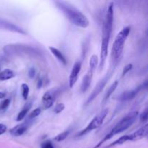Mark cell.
I'll return each mask as SVG.
<instances>
[{
    "label": "cell",
    "instance_id": "6da1fadb",
    "mask_svg": "<svg viewBox=\"0 0 148 148\" xmlns=\"http://www.w3.org/2000/svg\"><path fill=\"white\" fill-rule=\"evenodd\" d=\"M114 23V3L111 2L108 5L106 12L105 19L103 25L102 30V42H101V56H100L99 69L102 70L105 64L106 60L108 56V45L111 38V32Z\"/></svg>",
    "mask_w": 148,
    "mask_h": 148
},
{
    "label": "cell",
    "instance_id": "7a4b0ae2",
    "mask_svg": "<svg viewBox=\"0 0 148 148\" xmlns=\"http://www.w3.org/2000/svg\"><path fill=\"white\" fill-rule=\"evenodd\" d=\"M53 2L72 24L82 28H86L89 26L90 22L88 17L73 4L65 1H54Z\"/></svg>",
    "mask_w": 148,
    "mask_h": 148
},
{
    "label": "cell",
    "instance_id": "3957f363",
    "mask_svg": "<svg viewBox=\"0 0 148 148\" xmlns=\"http://www.w3.org/2000/svg\"><path fill=\"white\" fill-rule=\"evenodd\" d=\"M138 115L139 112L137 111H134L129 113V114H127V116H125L121 121H119L118 124L111 130V131L109 132H108V134H107L106 135L105 137H104L93 148H99L103 143H105L106 142L108 141V140H111V139L112 138V137H114V136L123 132H124L125 130H127V129L130 128V127L135 122Z\"/></svg>",
    "mask_w": 148,
    "mask_h": 148
},
{
    "label": "cell",
    "instance_id": "277c9868",
    "mask_svg": "<svg viewBox=\"0 0 148 148\" xmlns=\"http://www.w3.org/2000/svg\"><path fill=\"white\" fill-rule=\"evenodd\" d=\"M131 31L130 26L124 27L119 33L117 34L114 43H113L112 49H111V59L114 61V63L116 64L119 62V59L121 57V53L124 50V43L130 35ZM113 63V64H114Z\"/></svg>",
    "mask_w": 148,
    "mask_h": 148
},
{
    "label": "cell",
    "instance_id": "5b68a950",
    "mask_svg": "<svg viewBox=\"0 0 148 148\" xmlns=\"http://www.w3.org/2000/svg\"><path fill=\"white\" fill-rule=\"evenodd\" d=\"M4 51L8 55L28 54L34 56L39 53L38 51L31 46L23 44H10L5 46Z\"/></svg>",
    "mask_w": 148,
    "mask_h": 148
},
{
    "label": "cell",
    "instance_id": "8992f818",
    "mask_svg": "<svg viewBox=\"0 0 148 148\" xmlns=\"http://www.w3.org/2000/svg\"><path fill=\"white\" fill-rule=\"evenodd\" d=\"M108 108H106V109L102 110L96 116L94 117L92 119V121L89 123L88 126L84 129L83 130H82L81 132H79V134H77L78 137H82V136L85 135V134H88V133L90 132L93 131V130H96L98 127H101L102 125V124L103 123L104 120H105L106 117L108 115Z\"/></svg>",
    "mask_w": 148,
    "mask_h": 148
},
{
    "label": "cell",
    "instance_id": "52a82bcc",
    "mask_svg": "<svg viewBox=\"0 0 148 148\" xmlns=\"http://www.w3.org/2000/svg\"><path fill=\"white\" fill-rule=\"evenodd\" d=\"M114 69L115 67H113V69H110L109 72H108L106 73V75L98 82V84L96 85V86L95 87V88L93 89V90L92 91V92L90 93V95H89L88 98L87 99V101L85 102V106L89 105L90 103H92L94 100L96 98V97H98V95L101 93L103 91V90L104 89V88L106 87V84L108 83V80L110 79V78L113 75V72H114Z\"/></svg>",
    "mask_w": 148,
    "mask_h": 148
},
{
    "label": "cell",
    "instance_id": "ba28073f",
    "mask_svg": "<svg viewBox=\"0 0 148 148\" xmlns=\"http://www.w3.org/2000/svg\"><path fill=\"white\" fill-rule=\"evenodd\" d=\"M147 81L145 80L144 82L140 85L139 86H137V88H134V90H127L125 92H122L121 95H119L118 96L117 99L120 101H130V100L133 99L137 94L139 93V92L143 90L147 89Z\"/></svg>",
    "mask_w": 148,
    "mask_h": 148
},
{
    "label": "cell",
    "instance_id": "9c48e42d",
    "mask_svg": "<svg viewBox=\"0 0 148 148\" xmlns=\"http://www.w3.org/2000/svg\"><path fill=\"white\" fill-rule=\"evenodd\" d=\"M59 93V88H53L45 92L44 95L42 97V103H43L45 109H48L53 106L56 96Z\"/></svg>",
    "mask_w": 148,
    "mask_h": 148
},
{
    "label": "cell",
    "instance_id": "30bf717a",
    "mask_svg": "<svg viewBox=\"0 0 148 148\" xmlns=\"http://www.w3.org/2000/svg\"><path fill=\"white\" fill-rule=\"evenodd\" d=\"M0 29L12 32V33H19V34L21 35L27 34L25 30L22 28V27H20V26L17 25L16 24L10 21H8V20L1 18V17H0Z\"/></svg>",
    "mask_w": 148,
    "mask_h": 148
},
{
    "label": "cell",
    "instance_id": "8fae6325",
    "mask_svg": "<svg viewBox=\"0 0 148 148\" xmlns=\"http://www.w3.org/2000/svg\"><path fill=\"white\" fill-rule=\"evenodd\" d=\"M82 64L80 62H76L72 67V71L70 72L69 79V86L70 88H72L78 79V75L80 72Z\"/></svg>",
    "mask_w": 148,
    "mask_h": 148
},
{
    "label": "cell",
    "instance_id": "7c38bea8",
    "mask_svg": "<svg viewBox=\"0 0 148 148\" xmlns=\"http://www.w3.org/2000/svg\"><path fill=\"white\" fill-rule=\"evenodd\" d=\"M94 71H95L94 69L89 68L86 75L83 77V79H82V84H81L80 87L81 92H85L88 89H89L90 86L91 85V82H92Z\"/></svg>",
    "mask_w": 148,
    "mask_h": 148
},
{
    "label": "cell",
    "instance_id": "4fadbf2b",
    "mask_svg": "<svg viewBox=\"0 0 148 148\" xmlns=\"http://www.w3.org/2000/svg\"><path fill=\"white\" fill-rule=\"evenodd\" d=\"M29 126H30V124H29L28 121H26L11 129L10 133L12 135L14 136V137H20V136L23 135L28 130Z\"/></svg>",
    "mask_w": 148,
    "mask_h": 148
},
{
    "label": "cell",
    "instance_id": "5bb4252c",
    "mask_svg": "<svg viewBox=\"0 0 148 148\" xmlns=\"http://www.w3.org/2000/svg\"><path fill=\"white\" fill-rule=\"evenodd\" d=\"M49 50L51 51L52 53H53V56L59 61L62 64H63L64 65H66L67 64V61H66V57L64 56V55L62 53V52L61 51H59V49H56V48L53 47V46H49Z\"/></svg>",
    "mask_w": 148,
    "mask_h": 148
},
{
    "label": "cell",
    "instance_id": "9a60e30c",
    "mask_svg": "<svg viewBox=\"0 0 148 148\" xmlns=\"http://www.w3.org/2000/svg\"><path fill=\"white\" fill-rule=\"evenodd\" d=\"M128 141H135L134 138V136L133 134H127V135H124L122 137H121L120 138H119L118 140H115L114 143H111V145H108V147H114V146L116 145H122L124 143H127Z\"/></svg>",
    "mask_w": 148,
    "mask_h": 148
},
{
    "label": "cell",
    "instance_id": "2e32d148",
    "mask_svg": "<svg viewBox=\"0 0 148 148\" xmlns=\"http://www.w3.org/2000/svg\"><path fill=\"white\" fill-rule=\"evenodd\" d=\"M132 134L134 135V139H135V141L145 138V137H147L148 134V125L147 124H145V125L143 126V127L139 129L137 131L134 132Z\"/></svg>",
    "mask_w": 148,
    "mask_h": 148
},
{
    "label": "cell",
    "instance_id": "e0dca14e",
    "mask_svg": "<svg viewBox=\"0 0 148 148\" xmlns=\"http://www.w3.org/2000/svg\"><path fill=\"white\" fill-rule=\"evenodd\" d=\"M32 107V102L31 101H29L27 102L25 105L24 106V107L23 108V109L20 111V113L18 114L17 116V121H20L26 116L27 114L28 113L29 110Z\"/></svg>",
    "mask_w": 148,
    "mask_h": 148
},
{
    "label": "cell",
    "instance_id": "ac0fdd59",
    "mask_svg": "<svg viewBox=\"0 0 148 148\" xmlns=\"http://www.w3.org/2000/svg\"><path fill=\"white\" fill-rule=\"evenodd\" d=\"M15 77V74L12 70L10 69H5L0 72V80L5 81Z\"/></svg>",
    "mask_w": 148,
    "mask_h": 148
},
{
    "label": "cell",
    "instance_id": "d6986e66",
    "mask_svg": "<svg viewBox=\"0 0 148 148\" xmlns=\"http://www.w3.org/2000/svg\"><path fill=\"white\" fill-rule=\"evenodd\" d=\"M118 84H119V82L117 80H116L115 82H113L112 85L109 87V88L108 89L107 92H106L105 96H104L103 100V101H102V103H105L106 102L108 99H109L110 96L112 95L113 92L116 90V88L118 87Z\"/></svg>",
    "mask_w": 148,
    "mask_h": 148
},
{
    "label": "cell",
    "instance_id": "ffe728a7",
    "mask_svg": "<svg viewBox=\"0 0 148 148\" xmlns=\"http://www.w3.org/2000/svg\"><path fill=\"white\" fill-rule=\"evenodd\" d=\"M21 88H22V96H23V99L26 101L29 96L30 88H29V86L26 83L22 84Z\"/></svg>",
    "mask_w": 148,
    "mask_h": 148
},
{
    "label": "cell",
    "instance_id": "44dd1931",
    "mask_svg": "<svg viewBox=\"0 0 148 148\" xmlns=\"http://www.w3.org/2000/svg\"><path fill=\"white\" fill-rule=\"evenodd\" d=\"M98 64V58L96 55L93 54L91 56L90 59V68L92 69L95 70Z\"/></svg>",
    "mask_w": 148,
    "mask_h": 148
},
{
    "label": "cell",
    "instance_id": "7402d4cb",
    "mask_svg": "<svg viewBox=\"0 0 148 148\" xmlns=\"http://www.w3.org/2000/svg\"><path fill=\"white\" fill-rule=\"evenodd\" d=\"M69 134V130H66V131L60 133V134H58L57 136L54 137V140L56 142H58V143H60V142L64 141L66 137H68Z\"/></svg>",
    "mask_w": 148,
    "mask_h": 148
},
{
    "label": "cell",
    "instance_id": "603a6c76",
    "mask_svg": "<svg viewBox=\"0 0 148 148\" xmlns=\"http://www.w3.org/2000/svg\"><path fill=\"white\" fill-rule=\"evenodd\" d=\"M10 104V99H4L2 102L0 103V111H5L7 109Z\"/></svg>",
    "mask_w": 148,
    "mask_h": 148
},
{
    "label": "cell",
    "instance_id": "cb8c5ba5",
    "mask_svg": "<svg viewBox=\"0 0 148 148\" xmlns=\"http://www.w3.org/2000/svg\"><path fill=\"white\" fill-rule=\"evenodd\" d=\"M41 113V109L40 108H36L29 114L28 119H35L37 116H38Z\"/></svg>",
    "mask_w": 148,
    "mask_h": 148
},
{
    "label": "cell",
    "instance_id": "d4e9b609",
    "mask_svg": "<svg viewBox=\"0 0 148 148\" xmlns=\"http://www.w3.org/2000/svg\"><path fill=\"white\" fill-rule=\"evenodd\" d=\"M65 106L64 103H58L57 105L56 106V107L54 108V112L56 114H59V113L62 112V111L64 110Z\"/></svg>",
    "mask_w": 148,
    "mask_h": 148
},
{
    "label": "cell",
    "instance_id": "484cf974",
    "mask_svg": "<svg viewBox=\"0 0 148 148\" xmlns=\"http://www.w3.org/2000/svg\"><path fill=\"white\" fill-rule=\"evenodd\" d=\"M148 119V112L147 109H145L140 116V121L142 122H145V121H147Z\"/></svg>",
    "mask_w": 148,
    "mask_h": 148
},
{
    "label": "cell",
    "instance_id": "4316f807",
    "mask_svg": "<svg viewBox=\"0 0 148 148\" xmlns=\"http://www.w3.org/2000/svg\"><path fill=\"white\" fill-rule=\"evenodd\" d=\"M40 148H54V147H53L51 142L47 140V141H45L44 143H42Z\"/></svg>",
    "mask_w": 148,
    "mask_h": 148
},
{
    "label": "cell",
    "instance_id": "83f0119b",
    "mask_svg": "<svg viewBox=\"0 0 148 148\" xmlns=\"http://www.w3.org/2000/svg\"><path fill=\"white\" fill-rule=\"evenodd\" d=\"M132 66H133L132 64H127V66H124V69H123V73H122L123 76H124V75H127V74L128 73V72H130L132 69Z\"/></svg>",
    "mask_w": 148,
    "mask_h": 148
},
{
    "label": "cell",
    "instance_id": "f1b7e54d",
    "mask_svg": "<svg viewBox=\"0 0 148 148\" xmlns=\"http://www.w3.org/2000/svg\"><path fill=\"white\" fill-rule=\"evenodd\" d=\"M36 69H35L34 67H31L28 70V76L30 78H33L35 77V75H36Z\"/></svg>",
    "mask_w": 148,
    "mask_h": 148
},
{
    "label": "cell",
    "instance_id": "f546056e",
    "mask_svg": "<svg viewBox=\"0 0 148 148\" xmlns=\"http://www.w3.org/2000/svg\"><path fill=\"white\" fill-rule=\"evenodd\" d=\"M7 127L4 124H0V135L4 134L7 132Z\"/></svg>",
    "mask_w": 148,
    "mask_h": 148
},
{
    "label": "cell",
    "instance_id": "4dcf8cb0",
    "mask_svg": "<svg viewBox=\"0 0 148 148\" xmlns=\"http://www.w3.org/2000/svg\"><path fill=\"white\" fill-rule=\"evenodd\" d=\"M42 85H43V80H42V79L39 78V79H38V82H37V88H38V89H40V88L42 87Z\"/></svg>",
    "mask_w": 148,
    "mask_h": 148
},
{
    "label": "cell",
    "instance_id": "1f68e13d",
    "mask_svg": "<svg viewBox=\"0 0 148 148\" xmlns=\"http://www.w3.org/2000/svg\"><path fill=\"white\" fill-rule=\"evenodd\" d=\"M6 96V94L3 92H0V98H4Z\"/></svg>",
    "mask_w": 148,
    "mask_h": 148
}]
</instances>
